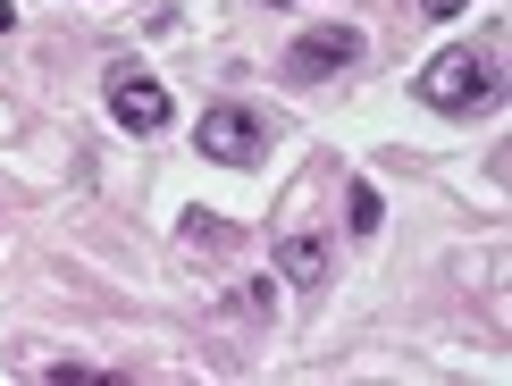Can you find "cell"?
<instances>
[{
	"mask_svg": "<svg viewBox=\"0 0 512 386\" xmlns=\"http://www.w3.org/2000/svg\"><path fill=\"white\" fill-rule=\"evenodd\" d=\"M504 84H496V51H479V42H454V51H437L429 68H420V101L445 118H462V110H479V101H496Z\"/></svg>",
	"mask_w": 512,
	"mask_h": 386,
	"instance_id": "cell-1",
	"label": "cell"
},
{
	"mask_svg": "<svg viewBox=\"0 0 512 386\" xmlns=\"http://www.w3.org/2000/svg\"><path fill=\"white\" fill-rule=\"evenodd\" d=\"M261 143H269L261 110H244V101H210V110H202V160L252 168V160H261Z\"/></svg>",
	"mask_w": 512,
	"mask_h": 386,
	"instance_id": "cell-2",
	"label": "cell"
},
{
	"mask_svg": "<svg viewBox=\"0 0 512 386\" xmlns=\"http://www.w3.org/2000/svg\"><path fill=\"white\" fill-rule=\"evenodd\" d=\"M101 93H110V118L126 126V135H160V126H168V84L143 76L135 59H118V68L101 76Z\"/></svg>",
	"mask_w": 512,
	"mask_h": 386,
	"instance_id": "cell-3",
	"label": "cell"
},
{
	"mask_svg": "<svg viewBox=\"0 0 512 386\" xmlns=\"http://www.w3.org/2000/svg\"><path fill=\"white\" fill-rule=\"evenodd\" d=\"M370 59V42H361L353 26H311V34H294V51H286V76H303V84H328V76H345Z\"/></svg>",
	"mask_w": 512,
	"mask_h": 386,
	"instance_id": "cell-4",
	"label": "cell"
},
{
	"mask_svg": "<svg viewBox=\"0 0 512 386\" xmlns=\"http://www.w3.org/2000/svg\"><path fill=\"white\" fill-rule=\"evenodd\" d=\"M328 269H336V252H328V235H277V277L286 286H328Z\"/></svg>",
	"mask_w": 512,
	"mask_h": 386,
	"instance_id": "cell-5",
	"label": "cell"
},
{
	"mask_svg": "<svg viewBox=\"0 0 512 386\" xmlns=\"http://www.w3.org/2000/svg\"><path fill=\"white\" fill-rule=\"evenodd\" d=\"M378 219H387L378 210V185H353V235H378Z\"/></svg>",
	"mask_w": 512,
	"mask_h": 386,
	"instance_id": "cell-6",
	"label": "cell"
},
{
	"mask_svg": "<svg viewBox=\"0 0 512 386\" xmlns=\"http://www.w3.org/2000/svg\"><path fill=\"white\" fill-rule=\"evenodd\" d=\"M269 303H277V286H269V277H252V286H244V294H236V303H227V311H244V319H261Z\"/></svg>",
	"mask_w": 512,
	"mask_h": 386,
	"instance_id": "cell-7",
	"label": "cell"
},
{
	"mask_svg": "<svg viewBox=\"0 0 512 386\" xmlns=\"http://www.w3.org/2000/svg\"><path fill=\"white\" fill-rule=\"evenodd\" d=\"M412 9H420V17H462L471 0H412Z\"/></svg>",
	"mask_w": 512,
	"mask_h": 386,
	"instance_id": "cell-8",
	"label": "cell"
},
{
	"mask_svg": "<svg viewBox=\"0 0 512 386\" xmlns=\"http://www.w3.org/2000/svg\"><path fill=\"white\" fill-rule=\"evenodd\" d=\"M9 26H17V9H9V0H0V34H9Z\"/></svg>",
	"mask_w": 512,
	"mask_h": 386,
	"instance_id": "cell-9",
	"label": "cell"
}]
</instances>
